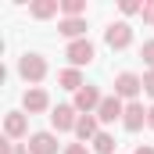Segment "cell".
Masks as SVG:
<instances>
[{
  "instance_id": "cell-1",
  "label": "cell",
  "mask_w": 154,
  "mask_h": 154,
  "mask_svg": "<svg viewBox=\"0 0 154 154\" xmlns=\"http://www.w3.org/2000/svg\"><path fill=\"white\" fill-rule=\"evenodd\" d=\"M18 75L25 79V82H43V79H47V57H43V54H22Z\"/></svg>"
},
{
  "instance_id": "cell-2",
  "label": "cell",
  "mask_w": 154,
  "mask_h": 154,
  "mask_svg": "<svg viewBox=\"0 0 154 154\" xmlns=\"http://www.w3.org/2000/svg\"><path fill=\"white\" fill-rule=\"evenodd\" d=\"M140 90H143V79L136 75V72H118L115 75V97L118 100H129V104H133Z\"/></svg>"
},
{
  "instance_id": "cell-3",
  "label": "cell",
  "mask_w": 154,
  "mask_h": 154,
  "mask_svg": "<svg viewBox=\"0 0 154 154\" xmlns=\"http://www.w3.org/2000/svg\"><path fill=\"white\" fill-rule=\"evenodd\" d=\"M65 57L72 61V68H82V65H90V61L97 57V47H93L90 39H75V43H68Z\"/></svg>"
},
{
  "instance_id": "cell-4",
  "label": "cell",
  "mask_w": 154,
  "mask_h": 154,
  "mask_svg": "<svg viewBox=\"0 0 154 154\" xmlns=\"http://www.w3.org/2000/svg\"><path fill=\"white\" fill-rule=\"evenodd\" d=\"M104 43H108L111 50H125V47L133 43V29H129V22H111L108 32H104Z\"/></svg>"
},
{
  "instance_id": "cell-5",
  "label": "cell",
  "mask_w": 154,
  "mask_h": 154,
  "mask_svg": "<svg viewBox=\"0 0 154 154\" xmlns=\"http://www.w3.org/2000/svg\"><path fill=\"white\" fill-rule=\"evenodd\" d=\"M100 100H104V97H100V90L86 82V86H82V90L75 93V100H72V108H75V111H82V115H93V111L100 108Z\"/></svg>"
},
{
  "instance_id": "cell-6",
  "label": "cell",
  "mask_w": 154,
  "mask_h": 154,
  "mask_svg": "<svg viewBox=\"0 0 154 154\" xmlns=\"http://www.w3.org/2000/svg\"><path fill=\"white\" fill-rule=\"evenodd\" d=\"M50 122H54V129H57V133H68V129L75 133V125H79L75 108H72V104H57V108H54V115H50Z\"/></svg>"
},
{
  "instance_id": "cell-7",
  "label": "cell",
  "mask_w": 154,
  "mask_h": 154,
  "mask_svg": "<svg viewBox=\"0 0 154 154\" xmlns=\"http://www.w3.org/2000/svg\"><path fill=\"white\" fill-rule=\"evenodd\" d=\"M22 108H25L29 115H39V111H47V108H50V97H47V90H39V86L25 90V97H22Z\"/></svg>"
},
{
  "instance_id": "cell-8",
  "label": "cell",
  "mask_w": 154,
  "mask_h": 154,
  "mask_svg": "<svg viewBox=\"0 0 154 154\" xmlns=\"http://www.w3.org/2000/svg\"><path fill=\"white\" fill-rule=\"evenodd\" d=\"M122 115H125V104L118 100L115 93H111V97H104V100H100V108H97V122H118Z\"/></svg>"
},
{
  "instance_id": "cell-9",
  "label": "cell",
  "mask_w": 154,
  "mask_h": 154,
  "mask_svg": "<svg viewBox=\"0 0 154 154\" xmlns=\"http://www.w3.org/2000/svg\"><path fill=\"white\" fill-rule=\"evenodd\" d=\"M143 122H147V108H143V104H136V100H133V104H125L122 125H125L129 133H140V129H143Z\"/></svg>"
},
{
  "instance_id": "cell-10",
  "label": "cell",
  "mask_w": 154,
  "mask_h": 154,
  "mask_svg": "<svg viewBox=\"0 0 154 154\" xmlns=\"http://www.w3.org/2000/svg\"><path fill=\"white\" fill-rule=\"evenodd\" d=\"M29 154H57V136L54 133H32L29 136Z\"/></svg>"
},
{
  "instance_id": "cell-11",
  "label": "cell",
  "mask_w": 154,
  "mask_h": 154,
  "mask_svg": "<svg viewBox=\"0 0 154 154\" xmlns=\"http://www.w3.org/2000/svg\"><path fill=\"white\" fill-rule=\"evenodd\" d=\"M4 133H7V140H18V136H25V133H29V118L22 115V111H11V115L4 118Z\"/></svg>"
},
{
  "instance_id": "cell-12",
  "label": "cell",
  "mask_w": 154,
  "mask_h": 154,
  "mask_svg": "<svg viewBox=\"0 0 154 154\" xmlns=\"http://www.w3.org/2000/svg\"><path fill=\"white\" fill-rule=\"evenodd\" d=\"M57 32H61V36H68L72 43H75V39H86V18H61Z\"/></svg>"
},
{
  "instance_id": "cell-13",
  "label": "cell",
  "mask_w": 154,
  "mask_h": 154,
  "mask_svg": "<svg viewBox=\"0 0 154 154\" xmlns=\"http://www.w3.org/2000/svg\"><path fill=\"white\" fill-rule=\"evenodd\" d=\"M97 115H79V125H75V136L86 143V140H97Z\"/></svg>"
},
{
  "instance_id": "cell-14",
  "label": "cell",
  "mask_w": 154,
  "mask_h": 154,
  "mask_svg": "<svg viewBox=\"0 0 154 154\" xmlns=\"http://www.w3.org/2000/svg\"><path fill=\"white\" fill-rule=\"evenodd\" d=\"M57 7H61L57 0H32V4H29V14L43 22V18H54V14H57Z\"/></svg>"
},
{
  "instance_id": "cell-15",
  "label": "cell",
  "mask_w": 154,
  "mask_h": 154,
  "mask_svg": "<svg viewBox=\"0 0 154 154\" xmlns=\"http://www.w3.org/2000/svg\"><path fill=\"white\" fill-rule=\"evenodd\" d=\"M57 82L65 86V90H72V93H79L86 82H82V75H79V68H65V72H57Z\"/></svg>"
},
{
  "instance_id": "cell-16",
  "label": "cell",
  "mask_w": 154,
  "mask_h": 154,
  "mask_svg": "<svg viewBox=\"0 0 154 154\" xmlns=\"http://www.w3.org/2000/svg\"><path fill=\"white\" fill-rule=\"evenodd\" d=\"M61 11H65V18H82L86 14V0H61Z\"/></svg>"
},
{
  "instance_id": "cell-17",
  "label": "cell",
  "mask_w": 154,
  "mask_h": 154,
  "mask_svg": "<svg viewBox=\"0 0 154 154\" xmlns=\"http://www.w3.org/2000/svg\"><path fill=\"white\" fill-rule=\"evenodd\" d=\"M93 151H97V154H115V136H111V133H97Z\"/></svg>"
},
{
  "instance_id": "cell-18",
  "label": "cell",
  "mask_w": 154,
  "mask_h": 154,
  "mask_svg": "<svg viewBox=\"0 0 154 154\" xmlns=\"http://www.w3.org/2000/svg\"><path fill=\"white\" fill-rule=\"evenodd\" d=\"M118 7H122V14H140V11H143V4H140V0H122Z\"/></svg>"
},
{
  "instance_id": "cell-19",
  "label": "cell",
  "mask_w": 154,
  "mask_h": 154,
  "mask_svg": "<svg viewBox=\"0 0 154 154\" xmlns=\"http://www.w3.org/2000/svg\"><path fill=\"white\" fill-rule=\"evenodd\" d=\"M140 57H143V61L151 65V72H154V39H147V43H143V50H140Z\"/></svg>"
},
{
  "instance_id": "cell-20",
  "label": "cell",
  "mask_w": 154,
  "mask_h": 154,
  "mask_svg": "<svg viewBox=\"0 0 154 154\" xmlns=\"http://www.w3.org/2000/svg\"><path fill=\"white\" fill-rule=\"evenodd\" d=\"M140 14H143V22H147V25H154V0L143 4V11H140Z\"/></svg>"
},
{
  "instance_id": "cell-21",
  "label": "cell",
  "mask_w": 154,
  "mask_h": 154,
  "mask_svg": "<svg viewBox=\"0 0 154 154\" xmlns=\"http://www.w3.org/2000/svg\"><path fill=\"white\" fill-rule=\"evenodd\" d=\"M61 154H90V151H86V143H68Z\"/></svg>"
},
{
  "instance_id": "cell-22",
  "label": "cell",
  "mask_w": 154,
  "mask_h": 154,
  "mask_svg": "<svg viewBox=\"0 0 154 154\" xmlns=\"http://www.w3.org/2000/svg\"><path fill=\"white\" fill-rule=\"evenodd\" d=\"M143 90H147V97H154V72L143 75Z\"/></svg>"
},
{
  "instance_id": "cell-23",
  "label": "cell",
  "mask_w": 154,
  "mask_h": 154,
  "mask_svg": "<svg viewBox=\"0 0 154 154\" xmlns=\"http://www.w3.org/2000/svg\"><path fill=\"white\" fill-rule=\"evenodd\" d=\"M133 154H154V147H147V143H140V147H136Z\"/></svg>"
},
{
  "instance_id": "cell-24",
  "label": "cell",
  "mask_w": 154,
  "mask_h": 154,
  "mask_svg": "<svg viewBox=\"0 0 154 154\" xmlns=\"http://www.w3.org/2000/svg\"><path fill=\"white\" fill-rule=\"evenodd\" d=\"M147 125L154 129V108H147Z\"/></svg>"
}]
</instances>
